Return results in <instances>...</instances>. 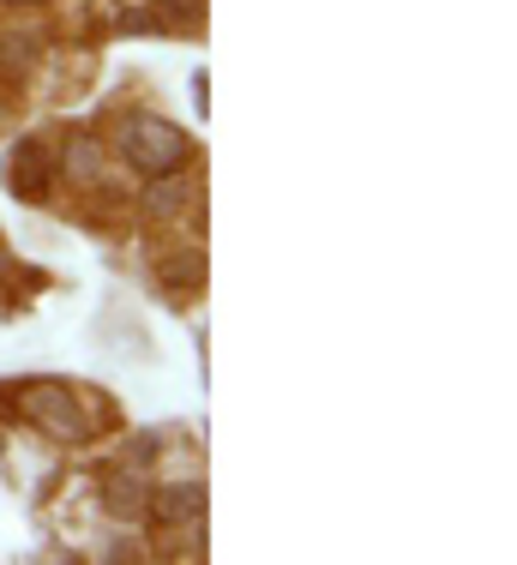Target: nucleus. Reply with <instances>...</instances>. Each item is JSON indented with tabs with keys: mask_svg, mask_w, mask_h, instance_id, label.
<instances>
[{
	"mask_svg": "<svg viewBox=\"0 0 517 565\" xmlns=\"http://www.w3.org/2000/svg\"><path fill=\"white\" fill-rule=\"evenodd\" d=\"M19 415L36 427L43 439H61V446H85L97 439V415H91V397L73 392L61 380H31L19 385Z\"/></svg>",
	"mask_w": 517,
	"mask_h": 565,
	"instance_id": "nucleus-1",
	"label": "nucleus"
},
{
	"mask_svg": "<svg viewBox=\"0 0 517 565\" xmlns=\"http://www.w3.org/2000/svg\"><path fill=\"white\" fill-rule=\"evenodd\" d=\"M120 157H127L133 169L145 174H169V169H187V157H193V145H187L181 127H169L162 115H133L127 127H120Z\"/></svg>",
	"mask_w": 517,
	"mask_h": 565,
	"instance_id": "nucleus-2",
	"label": "nucleus"
},
{
	"mask_svg": "<svg viewBox=\"0 0 517 565\" xmlns=\"http://www.w3.org/2000/svg\"><path fill=\"white\" fill-rule=\"evenodd\" d=\"M145 500H151V518L162 530H193V523L205 518V488H199V481H175V488H157V493H145Z\"/></svg>",
	"mask_w": 517,
	"mask_h": 565,
	"instance_id": "nucleus-3",
	"label": "nucleus"
},
{
	"mask_svg": "<svg viewBox=\"0 0 517 565\" xmlns=\"http://www.w3.org/2000/svg\"><path fill=\"white\" fill-rule=\"evenodd\" d=\"M7 186L19 199H31V205L49 199V163H43V145L36 139H19V151L7 157Z\"/></svg>",
	"mask_w": 517,
	"mask_h": 565,
	"instance_id": "nucleus-4",
	"label": "nucleus"
},
{
	"mask_svg": "<svg viewBox=\"0 0 517 565\" xmlns=\"http://www.w3.org/2000/svg\"><path fill=\"white\" fill-rule=\"evenodd\" d=\"M187 205H193V181H187V169L151 174V193H145V211H151V217H181Z\"/></svg>",
	"mask_w": 517,
	"mask_h": 565,
	"instance_id": "nucleus-5",
	"label": "nucleus"
},
{
	"mask_svg": "<svg viewBox=\"0 0 517 565\" xmlns=\"http://www.w3.org/2000/svg\"><path fill=\"white\" fill-rule=\"evenodd\" d=\"M157 282H162V289H175V295H193V289H205V259H199L193 247L169 253V259H157Z\"/></svg>",
	"mask_w": 517,
	"mask_h": 565,
	"instance_id": "nucleus-6",
	"label": "nucleus"
},
{
	"mask_svg": "<svg viewBox=\"0 0 517 565\" xmlns=\"http://www.w3.org/2000/svg\"><path fill=\"white\" fill-rule=\"evenodd\" d=\"M145 493H151V488H145L133 469H115V476L103 481V505L115 511V518H139V511H145Z\"/></svg>",
	"mask_w": 517,
	"mask_h": 565,
	"instance_id": "nucleus-7",
	"label": "nucleus"
},
{
	"mask_svg": "<svg viewBox=\"0 0 517 565\" xmlns=\"http://www.w3.org/2000/svg\"><path fill=\"white\" fill-rule=\"evenodd\" d=\"M66 174H73L78 186L103 181V145L91 139V132H73V139H66Z\"/></svg>",
	"mask_w": 517,
	"mask_h": 565,
	"instance_id": "nucleus-8",
	"label": "nucleus"
},
{
	"mask_svg": "<svg viewBox=\"0 0 517 565\" xmlns=\"http://www.w3.org/2000/svg\"><path fill=\"white\" fill-rule=\"evenodd\" d=\"M36 61V36L31 31H19V36H0V73H24V66Z\"/></svg>",
	"mask_w": 517,
	"mask_h": 565,
	"instance_id": "nucleus-9",
	"label": "nucleus"
},
{
	"mask_svg": "<svg viewBox=\"0 0 517 565\" xmlns=\"http://www.w3.org/2000/svg\"><path fill=\"white\" fill-rule=\"evenodd\" d=\"M120 31H127V36H145V31H157V19H151V12H120Z\"/></svg>",
	"mask_w": 517,
	"mask_h": 565,
	"instance_id": "nucleus-10",
	"label": "nucleus"
},
{
	"mask_svg": "<svg viewBox=\"0 0 517 565\" xmlns=\"http://www.w3.org/2000/svg\"><path fill=\"white\" fill-rule=\"evenodd\" d=\"M157 7H169L175 19H193V12H199V0H157Z\"/></svg>",
	"mask_w": 517,
	"mask_h": 565,
	"instance_id": "nucleus-11",
	"label": "nucleus"
},
{
	"mask_svg": "<svg viewBox=\"0 0 517 565\" xmlns=\"http://www.w3.org/2000/svg\"><path fill=\"white\" fill-rule=\"evenodd\" d=\"M7 7H31V0H7Z\"/></svg>",
	"mask_w": 517,
	"mask_h": 565,
	"instance_id": "nucleus-12",
	"label": "nucleus"
}]
</instances>
